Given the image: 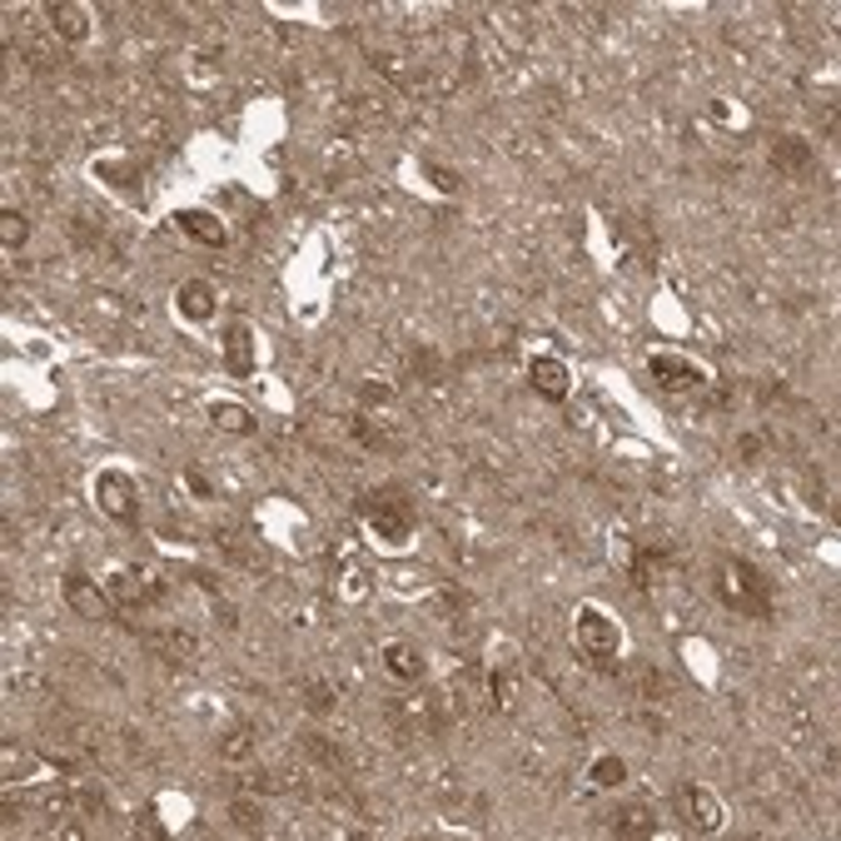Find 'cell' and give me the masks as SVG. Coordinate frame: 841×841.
Wrapping results in <instances>:
<instances>
[{
	"label": "cell",
	"mask_w": 841,
	"mask_h": 841,
	"mask_svg": "<svg viewBox=\"0 0 841 841\" xmlns=\"http://www.w3.org/2000/svg\"><path fill=\"white\" fill-rule=\"evenodd\" d=\"M712 588H718V603L727 613H742V617H772L777 603H772V578L751 558H737V553H722L718 568H712Z\"/></svg>",
	"instance_id": "1"
},
{
	"label": "cell",
	"mask_w": 841,
	"mask_h": 841,
	"mask_svg": "<svg viewBox=\"0 0 841 841\" xmlns=\"http://www.w3.org/2000/svg\"><path fill=\"white\" fill-rule=\"evenodd\" d=\"M572 648H578V658L597 662V667L617 662V652H623V628H617V617L597 603H583L572 613Z\"/></svg>",
	"instance_id": "2"
},
{
	"label": "cell",
	"mask_w": 841,
	"mask_h": 841,
	"mask_svg": "<svg viewBox=\"0 0 841 841\" xmlns=\"http://www.w3.org/2000/svg\"><path fill=\"white\" fill-rule=\"evenodd\" d=\"M359 518L369 523V533L383 543V548H408V543H414L418 518L399 494H364L359 498Z\"/></svg>",
	"instance_id": "3"
},
{
	"label": "cell",
	"mask_w": 841,
	"mask_h": 841,
	"mask_svg": "<svg viewBox=\"0 0 841 841\" xmlns=\"http://www.w3.org/2000/svg\"><path fill=\"white\" fill-rule=\"evenodd\" d=\"M91 494H95V508H100L110 523H120V528H135L140 523V483L130 478V473H120V469L95 473Z\"/></svg>",
	"instance_id": "4"
},
{
	"label": "cell",
	"mask_w": 841,
	"mask_h": 841,
	"mask_svg": "<svg viewBox=\"0 0 841 841\" xmlns=\"http://www.w3.org/2000/svg\"><path fill=\"white\" fill-rule=\"evenodd\" d=\"M60 597H66V607L80 617V623H115V617H120V607H115L105 578L95 583V578H85V572H66V578H60Z\"/></svg>",
	"instance_id": "5"
},
{
	"label": "cell",
	"mask_w": 841,
	"mask_h": 841,
	"mask_svg": "<svg viewBox=\"0 0 841 841\" xmlns=\"http://www.w3.org/2000/svg\"><path fill=\"white\" fill-rule=\"evenodd\" d=\"M105 588H110V597H115V607H120V617H130V613H140V607H150V603H159V578H150L145 568H120V572H110L105 578Z\"/></svg>",
	"instance_id": "6"
},
{
	"label": "cell",
	"mask_w": 841,
	"mask_h": 841,
	"mask_svg": "<svg viewBox=\"0 0 841 841\" xmlns=\"http://www.w3.org/2000/svg\"><path fill=\"white\" fill-rule=\"evenodd\" d=\"M677 807H683V821L697 831V837H712V831H722V802H718V792L712 786H702V782H687L683 792H677Z\"/></svg>",
	"instance_id": "7"
},
{
	"label": "cell",
	"mask_w": 841,
	"mask_h": 841,
	"mask_svg": "<svg viewBox=\"0 0 841 841\" xmlns=\"http://www.w3.org/2000/svg\"><path fill=\"white\" fill-rule=\"evenodd\" d=\"M528 383H533V393H538L543 404H562L572 393V369L558 354H533L528 359Z\"/></svg>",
	"instance_id": "8"
},
{
	"label": "cell",
	"mask_w": 841,
	"mask_h": 841,
	"mask_svg": "<svg viewBox=\"0 0 841 841\" xmlns=\"http://www.w3.org/2000/svg\"><path fill=\"white\" fill-rule=\"evenodd\" d=\"M254 324L249 319H229L225 324V374L229 379H254L259 359H254Z\"/></svg>",
	"instance_id": "9"
},
{
	"label": "cell",
	"mask_w": 841,
	"mask_h": 841,
	"mask_svg": "<svg viewBox=\"0 0 841 841\" xmlns=\"http://www.w3.org/2000/svg\"><path fill=\"white\" fill-rule=\"evenodd\" d=\"M648 374L662 383L667 393H692V389H702L707 383V374L697 369L692 359H683V354H652L648 359Z\"/></svg>",
	"instance_id": "10"
},
{
	"label": "cell",
	"mask_w": 841,
	"mask_h": 841,
	"mask_svg": "<svg viewBox=\"0 0 841 841\" xmlns=\"http://www.w3.org/2000/svg\"><path fill=\"white\" fill-rule=\"evenodd\" d=\"M607 831L623 841H648L658 837V807L652 802H623V807L607 817Z\"/></svg>",
	"instance_id": "11"
},
{
	"label": "cell",
	"mask_w": 841,
	"mask_h": 841,
	"mask_svg": "<svg viewBox=\"0 0 841 841\" xmlns=\"http://www.w3.org/2000/svg\"><path fill=\"white\" fill-rule=\"evenodd\" d=\"M175 225H180L185 239H194V245H204V249H225V239H229V225L214 210H180Z\"/></svg>",
	"instance_id": "12"
},
{
	"label": "cell",
	"mask_w": 841,
	"mask_h": 841,
	"mask_svg": "<svg viewBox=\"0 0 841 841\" xmlns=\"http://www.w3.org/2000/svg\"><path fill=\"white\" fill-rule=\"evenodd\" d=\"M46 21H50V31H56L66 46H80V40L91 35V11H85L80 0H50Z\"/></svg>",
	"instance_id": "13"
},
{
	"label": "cell",
	"mask_w": 841,
	"mask_h": 841,
	"mask_svg": "<svg viewBox=\"0 0 841 841\" xmlns=\"http://www.w3.org/2000/svg\"><path fill=\"white\" fill-rule=\"evenodd\" d=\"M379 662H383V673H389L393 683H424V652H418L414 642H404V638L383 642Z\"/></svg>",
	"instance_id": "14"
},
{
	"label": "cell",
	"mask_w": 841,
	"mask_h": 841,
	"mask_svg": "<svg viewBox=\"0 0 841 841\" xmlns=\"http://www.w3.org/2000/svg\"><path fill=\"white\" fill-rule=\"evenodd\" d=\"M214 304H220V294H214L210 280H185L180 289H175V309H180V319H190V324H210Z\"/></svg>",
	"instance_id": "15"
},
{
	"label": "cell",
	"mask_w": 841,
	"mask_h": 841,
	"mask_svg": "<svg viewBox=\"0 0 841 841\" xmlns=\"http://www.w3.org/2000/svg\"><path fill=\"white\" fill-rule=\"evenodd\" d=\"M772 165L782 169V175H807V169L817 165V150H812L802 135H777L772 140Z\"/></svg>",
	"instance_id": "16"
},
{
	"label": "cell",
	"mask_w": 841,
	"mask_h": 841,
	"mask_svg": "<svg viewBox=\"0 0 841 841\" xmlns=\"http://www.w3.org/2000/svg\"><path fill=\"white\" fill-rule=\"evenodd\" d=\"M210 424L220 428V434H254V414H249L245 404H235V399H214Z\"/></svg>",
	"instance_id": "17"
},
{
	"label": "cell",
	"mask_w": 841,
	"mask_h": 841,
	"mask_svg": "<svg viewBox=\"0 0 841 841\" xmlns=\"http://www.w3.org/2000/svg\"><path fill=\"white\" fill-rule=\"evenodd\" d=\"M91 175H95V180H105V185H120V190H140V165H135V159H125V155L95 159Z\"/></svg>",
	"instance_id": "18"
},
{
	"label": "cell",
	"mask_w": 841,
	"mask_h": 841,
	"mask_svg": "<svg viewBox=\"0 0 841 841\" xmlns=\"http://www.w3.org/2000/svg\"><path fill=\"white\" fill-rule=\"evenodd\" d=\"M588 782L603 786V792H617V786L628 782V762H623L617 751H603V757L593 762V772H588Z\"/></svg>",
	"instance_id": "19"
},
{
	"label": "cell",
	"mask_w": 841,
	"mask_h": 841,
	"mask_svg": "<svg viewBox=\"0 0 841 841\" xmlns=\"http://www.w3.org/2000/svg\"><path fill=\"white\" fill-rule=\"evenodd\" d=\"M229 821H235L239 831H264V802H254V796H235L229 802Z\"/></svg>",
	"instance_id": "20"
},
{
	"label": "cell",
	"mask_w": 841,
	"mask_h": 841,
	"mask_svg": "<svg viewBox=\"0 0 841 841\" xmlns=\"http://www.w3.org/2000/svg\"><path fill=\"white\" fill-rule=\"evenodd\" d=\"M31 239V220L21 210H0V245L5 249H21Z\"/></svg>",
	"instance_id": "21"
},
{
	"label": "cell",
	"mask_w": 841,
	"mask_h": 841,
	"mask_svg": "<svg viewBox=\"0 0 841 841\" xmlns=\"http://www.w3.org/2000/svg\"><path fill=\"white\" fill-rule=\"evenodd\" d=\"M488 692H494L498 712H508V707L518 702V677L508 673V667H494V673H488Z\"/></svg>",
	"instance_id": "22"
},
{
	"label": "cell",
	"mask_w": 841,
	"mask_h": 841,
	"mask_svg": "<svg viewBox=\"0 0 841 841\" xmlns=\"http://www.w3.org/2000/svg\"><path fill=\"white\" fill-rule=\"evenodd\" d=\"M220 757H225V762H249V757H254V732L235 727L225 742H220Z\"/></svg>",
	"instance_id": "23"
},
{
	"label": "cell",
	"mask_w": 841,
	"mask_h": 841,
	"mask_svg": "<svg viewBox=\"0 0 841 841\" xmlns=\"http://www.w3.org/2000/svg\"><path fill=\"white\" fill-rule=\"evenodd\" d=\"M304 707H309V712H334V707H339V687L324 683V677H319V683H309V687H304Z\"/></svg>",
	"instance_id": "24"
},
{
	"label": "cell",
	"mask_w": 841,
	"mask_h": 841,
	"mask_svg": "<svg viewBox=\"0 0 841 841\" xmlns=\"http://www.w3.org/2000/svg\"><path fill=\"white\" fill-rule=\"evenodd\" d=\"M424 180H434L443 194H459V190H463V175H453V169L434 165V159H424Z\"/></svg>",
	"instance_id": "25"
},
{
	"label": "cell",
	"mask_w": 841,
	"mask_h": 841,
	"mask_svg": "<svg viewBox=\"0 0 841 841\" xmlns=\"http://www.w3.org/2000/svg\"><path fill=\"white\" fill-rule=\"evenodd\" d=\"M348 428H354V438H359V443H369V449H379V453L389 449V438H383L379 428H374V424H369V418H364V414L354 418V424H348Z\"/></svg>",
	"instance_id": "26"
},
{
	"label": "cell",
	"mask_w": 841,
	"mask_h": 841,
	"mask_svg": "<svg viewBox=\"0 0 841 841\" xmlns=\"http://www.w3.org/2000/svg\"><path fill=\"white\" fill-rule=\"evenodd\" d=\"M389 399H393L389 383H374V379H364V383H359V404H364V408H383Z\"/></svg>",
	"instance_id": "27"
},
{
	"label": "cell",
	"mask_w": 841,
	"mask_h": 841,
	"mask_svg": "<svg viewBox=\"0 0 841 841\" xmlns=\"http://www.w3.org/2000/svg\"><path fill=\"white\" fill-rule=\"evenodd\" d=\"M737 459H747L751 469H757V459H762V434H742L737 438Z\"/></svg>",
	"instance_id": "28"
},
{
	"label": "cell",
	"mask_w": 841,
	"mask_h": 841,
	"mask_svg": "<svg viewBox=\"0 0 841 841\" xmlns=\"http://www.w3.org/2000/svg\"><path fill=\"white\" fill-rule=\"evenodd\" d=\"M105 807H110V796H105V792H95V786H85V792H80V812H91V817H95V812H105Z\"/></svg>",
	"instance_id": "29"
},
{
	"label": "cell",
	"mask_w": 841,
	"mask_h": 841,
	"mask_svg": "<svg viewBox=\"0 0 841 841\" xmlns=\"http://www.w3.org/2000/svg\"><path fill=\"white\" fill-rule=\"evenodd\" d=\"M185 483H190V488H194V494H200V498H210V483H204L200 473H190V478H185Z\"/></svg>",
	"instance_id": "30"
}]
</instances>
